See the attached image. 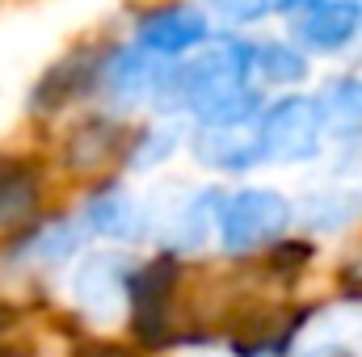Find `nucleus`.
Masks as SVG:
<instances>
[{
  "label": "nucleus",
  "instance_id": "0eeeda50",
  "mask_svg": "<svg viewBox=\"0 0 362 357\" xmlns=\"http://www.w3.org/2000/svg\"><path fill=\"white\" fill-rule=\"evenodd\" d=\"M72 294L93 324H118L127 311V265L110 253H97L76 269Z\"/></svg>",
  "mask_w": 362,
  "mask_h": 357
},
{
  "label": "nucleus",
  "instance_id": "7ed1b4c3",
  "mask_svg": "<svg viewBox=\"0 0 362 357\" xmlns=\"http://www.w3.org/2000/svg\"><path fill=\"white\" fill-rule=\"evenodd\" d=\"M131 42H139L156 59H185L189 51L211 42V17L198 4H189V0L152 4V8H144L135 17Z\"/></svg>",
  "mask_w": 362,
  "mask_h": 357
},
{
  "label": "nucleus",
  "instance_id": "39448f33",
  "mask_svg": "<svg viewBox=\"0 0 362 357\" xmlns=\"http://www.w3.org/2000/svg\"><path fill=\"white\" fill-rule=\"evenodd\" d=\"M362 34V0H316L291 13V42L308 55H341Z\"/></svg>",
  "mask_w": 362,
  "mask_h": 357
},
{
  "label": "nucleus",
  "instance_id": "f8f14e48",
  "mask_svg": "<svg viewBox=\"0 0 362 357\" xmlns=\"http://www.w3.org/2000/svg\"><path fill=\"white\" fill-rule=\"evenodd\" d=\"M299 219L312 231H346V227H354L362 219V189H354V185L316 189V193L303 198Z\"/></svg>",
  "mask_w": 362,
  "mask_h": 357
},
{
  "label": "nucleus",
  "instance_id": "2eb2a0df",
  "mask_svg": "<svg viewBox=\"0 0 362 357\" xmlns=\"http://www.w3.org/2000/svg\"><path fill=\"white\" fill-rule=\"evenodd\" d=\"M81 223H72V219H51V223H42V227H34L25 240H21V257H30V261H38V265H59V261H68L76 248H81Z\"/></svg>",
  "mask_w": 362,
  "mask_h": 357
},
{
  "label": "nucleus",
  "instance_id": "dca6fc26",
  "mask_svg": "<svg viewBox=\"0 0 362 357\" xmlns=\"http://www.w3.org/2000/svg\"><path fill=\"white\" fill-rule=\"evenodd\" d=\"M181 143V131L173 122H156V126H144L139 135H131L127 143V164L131 169H156L165 164Z\"/></svg>",
  "mask_w": 362,
  "mask_h": 357
},
{
  "label": "nucleus",
  "instance_id": "f257e3e1",
  "mask_svg": "<svg viewBox=\"0 0 362 357\" xmlns=\"http://www.w3.org/2000/svg\"><path fill=\"white\" fill-rule=\"evenodd\" d=\"M253 135L266 152V160H282V164H299L312 160L325 143V114L316 97H278L270 105H262Z\"/></svg>",
  "mask_w": 362,
  "mask_h": 357
},
{
  "label": "nucleus",
  "instance_id": "20e7f679",
  "mask_svg": "<svg viewBox=\"0 0 362 357\" xmlns=\"http://www.w3.org/2000/svg\"><path fill=\"white\" fill-rule=\"evenodd\" d=\"M169 59H156L152 51H144L139 42H114L101 47V68H97V97L110 109H135L148 105L156 80L165 72Z\"/></svg>",
  "mask_w": 362,
  "mask_h": 357
},
{
  "label": "nucleus",
  "instance_id": "9d476101",
  "mask_svg": "<svg viewBox=\"0 0 362 357\" xmlns=\"http://www.w3.org/2000/svg\"><path fill=\"white\" fill-rule=\"evenodd\" d=\"M249 76H253V85H262V89L299 85V80L308 76V51H299L295 42H282V38L249 42Z\"/></svg>",
  "mask_w": 362,
  "mask_h": 357
},
{
  "label": "nucleus",
  "instance_id": "9b49d317",
  "mask_svg": "<svg viewBox=\"0 0 362 357\" xmlns=\"http://www.w3.org/2000/svg\"><path fill=\"white\" fill-rule=\"evenodd\" d=\"M42 198L38 169L21 156H0V227H17L34 214Z\"/></svg>",
  "mask_w": 362,
  "mask_h": 357
},
{
  "label": "nucleus",
  "instance_id": "1a4fd4ad",
  "mask_svg": "<svg viewBox=\"0 0 362 357\" xmlns=\"http://www.w3.org/2000/svg\"><path fill=\"white\" fill-rule=\"evenodd\" d=\"M194 152L202 164L219 173H249L266 164V152L249 126H202V135L194 139Z\"/></svg>",
  "mask_w": 362,
  "mask_h": 357
},
{
  "label": "nucleus",
  "instance_id": "ddd939ff",
  "mask_svg": "<svg viewBox=\"0 0 362 357\" xmlns=\"http://www.w3.org/2000/svg\"><path fill=\"white\" fill-rule=\"evenodd\" d=\"M320 114H325V135L333 139H362V80L358 76H341L329 80V89L316 97Z\"/></svg>",
  "mask_w": 362,
  "mask_h": 357
},
{
  "label": "nucleus",
  "instance_id": "423d86ee",
  "mask_svg": "<svg viewBox=\"0 0 362 357\" xmlns=\"http://www.w3.org/2000/svg\"><path fill=\"white\" fill-rule=\"evenodd\" d=\"M97 68H101V47H72L30 89V114L55 118L68 105H76L85 97H97Z\"/></svg>",
  "mask_w": 362,
  "mask_h": 357
},
{
  "label": "nucleus",
  "instance_id": "f03ea898",
  "mask_svg": "<svg viewBox=\"0 0 362 357\" xmlns=\"http://www.w3.org/2000/svg\"><path fill=\"white\" fill-rule=\"evenodd\" d=\"M215 223L228 253H249L286 231L291 202L278 189H236L215 202Z\"/></svg>",
  "mask_w": 362,
  "mask_h": 357
},
{
  "label": "nucleus",
  "instance_id": "4468645a",
  "mask_svg": "<svg viewBox=\"0 0 362 357\" xmlns=\"http://www.w3.org/2000/svg\"><path fill=\"white\" fill-rule=\"evenodd\" d=\"M118 139H122V126L114 122V114H93L68 135V164L72 169L101 164L110 152H118Z\"/></svg>",
  "mask_w": 362,
  "mask_h": 357
},
{
  "label": "nucleus",
  "instance_id": "6e6552de",
  "mask_svg": "<svg viewBox=\"0 0 362 357\" xmlns=\"http://www.w3.org/2000/svg\"><path fill=\"white\" fill-rule=\"evenodd\" d=\"M85 227L110 240H135L148 231V206L122 185H105L85 202Z\"/></svg>",
  "mask_w": 362,
  "mask_h": 357
},
{
  "label": "nucleus",
  "instance_id": "f3484780",
  "mask_svg": "<svg viewBox=\"0 0 362 357\" xmlns=\"http://www.w3.org/2000/svg\"><path fill=\"white\" fill-rule=\"evenodd\" d=\"M206 8H211L219 21H228L232 30H240V25L266 21L270 8H274V0H206Z\"/></svg>",
  "mask_w": 362,
  "mask_h": 357
},
{
  "label": "nucleus",
  "instance_id": "a211bd4d",
  "mask_svg": "<svg viewBox=\"0 0 362 357\" xmlns=\"http://www.w3.org/2000/svg\"><path fill=\"white\" fill-rule=\"evenodd\" d=\"M308 4H316V0H274V8H282L286 17H291V13H299V8H308Z\"/></svg>",
  "mask_w": 362,
  "mask_h": 357
}]
</instances>
